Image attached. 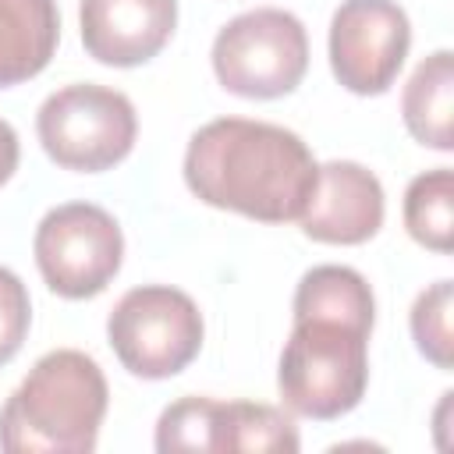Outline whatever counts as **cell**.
Segmentation results:
<instances>
[{
  "instance_id": "6da1fadb",
  "label": "cell",
  "mask_w": 454,
  "mask_h": 454,
  "mask_svg": "<svg viewBox=\"0 0 454 454\" xmlns=\"http://www.w3.org/2000/svg\"><path fill=\"white\" fill-rule=\"evenodd\" d=\"M316 174L319 163L294 131L248 117L202 124L184 153V184L199 202L262 223L298 220Z\"/></svg>"
},
{
  "instance_id": "7a4b0ae2",
  "label": "cell",
  "mask_w": 454,
  "mask_h": 454,
  "mask_svg": "<svg viewBox=\"0 0 454 454\" xmlns=\"http://www.w3.org/2000/svg\"><path fill=\"white\" fill-rule=\"evenodd\" d=\"M106 376L85 351L43 355L0 408V447L11 454H89L106 415Z\"/></svg>"
},
{
  "instance_id": "3957f363",
  "label": "cell",
  "mask_w": 454,
  "mask_h": 454,
  "mask_svg": "<svg viewBox=\"0 0 454 454\" xmlns=\"http://www.w3.org/2000/svg\"><path fill=\"white\" fill-rule=\"evenodd\" d=\"M369 383V330L340 319L301 316L280 355L277 387L284 404L305 419H340Z\"/></svg>"
},
{
  "instance_id": "277c9868",
  "label": "cell",
  "mask_w": 454,
  "mask_h": 454,
  "mask_svg": "<svg viewBox=\"0 0 454 454\" xmlns=\"http://www.w3.org/2000/svg\"><path fill=\"white\" fill-rule=\"evenodd\" d=\"M35 131L57 167L99 174L131 153L138 117L124 92L78 82L46 96L35 117Z\"/></svg>"
},
{
  "instance_id": "5b68a950",
  "label": "cell",
  "mask_w": 454,
  "mask_h": 454,
  "mask_svg": "<svg viewBox=\"0 0 454 454\" xmlns=\"http://www.w3.org/2000/svg\"><path fill=\"white\" fill-rule=\"evenodd\" d=\"M309 67L305 25L280 7H255L231 18L213 39L220 85L245 99L287 96Z\"/></svg>"
},
{
  "instance_id": "8992f818",
  "label": "cell",
  "mask_w": 454,
  "mask_h": 454,
  "mask_svg": "<svg viewBox=\"0 0 454 454\" xmlns=\"http://www.w3.org/2000/svg\"><path fill=\"white\" fill-rule=\"evenodd\" d=\"M106 337L131 376L167 380L199 355L202 312L177 287L142 284L114 305L106 319Z\"/></svg>"
},
{
  "instance_id": "52a82bcc",
  "label": "cell",
  "mask_w": 454,
  "mask_h": 454,
  "mask_svg": "<svg viewBox=\"0 0 454 454\" xmlns=\"http://www.w3.org/2000/svg\"><path fill=\"white\" fill-rule=\"evenodd\" d=\"M32 252L53 294L92 298L117 277L124 238L103 206L64 202L39 220Z\"/></svg>"
},
{
  "instance_id": "ba28073f",
  "label": "cell",
  "mask_w": 454,
  "mask_h": 454,
  "mask_svg": "<svg viewBox=\"0 0 454 454\" xmlns=\"http://www.w3.org/2000/svg\"><path fill=\"white\" fill-rule=\"evenodd\" d=\"M411 46L408 14L394 0H344L330 21V67L355 96L394 85Z\"/></svg>"
},
{
  "instance_id": "9c48e42d",
  "label": "cell",
  "mask_w": 454,
  "mask_h": 454,
  "mask_svg": "<svg viewBox=\"0 0 454 454\" xmlns=\"http://www.w3.org/2000/svg\"><path fill=\"white\" fill-rule=\"evenodd\" d=\"M383 184L372 170L355 160H330L316 174L312 199L298 223L312 241L323 245H362L383 223Z\"/></svg>"
},
{
  "instance_id": "30bf717a",
  "label": "cell",
  "mask_w": 454,
  "mask_h": 454,
  "mask_svg": "<svg viewBox=\"0 0 454 454\" xmlns=\"http://www.w3.org/2000/svg\"><path fill=\"white\" fill-rule=\"evenodd\" d=\"M82 43L110 67L153 60L177 25V0H82Z\"/></svg>"
},
{
  "instance_id": "8fae6325",
  "label": "cell",
  "mask_w": 454,
  "mask_h": 454,
  "mask_svg": "<svg viewBox=\"0 0 454 454\" xmlns=\"http://www.w3.org/2000/svg\"><path fill=\"white\" fill-rule=\"evenodd\" d=\"M60 39L57 0H0V89L35 78Z\"/></svg>"
},
{
  "instance_id": "7c38bea8",
  "label": "cell",
  "mask_w": 454,
  "mask_h": 454,
  "mask_svg": "<svg viewBox=\"0 0 454 454\" xmlns=\"http://www.w3.org/2000/svg\"><path fill=\"white\" fill-rule=\"evenodd\" d=\"M404 128L415 142L450 153L454 149V57L450 50L429 53L401 96Z\"/></svg>"
},
{
  "instance_id": "4fadbf2b",
  "label": "cell",
  "mask_w": 454,
  "mask_h": 454,
  "mask_svg": "<svg viewBox=\"0 0 454 454\" xmlns=\"http://www.w3.org/2000/svg\"><path fill=\"white\" fill-rule=\"evenodd\" d=\"M301 316H323V319H340L358 330L372 333L376 319V301L365 284V277L351 266H312L294 291V319Z\"/></svg>"
},
{
  "instance_id": "5bb4252c",
  "label": "cell",
  "mask_w": 454,
  "mask_h": 454,
  "mask_svg": "<svg viewBox=\"0 0 454 454\" xmlns=\"http://www.w3.org/2000/svg\"><path fill=\"white\" fill-rule=\"evenodd\" d=\"M404 227L419 245L433 252L454 248V174L450 167H436V170L411 177L404 192Z\"/></svg>"
},
{
  "instance_id": "9a60e30c",
  "label": "cell",
  "mask_w": 454,
  "mask_h": 454,
  "mask_svg": "<svg viewBox=\"0 0 454 454\" xmlns=\"http://www.w3.org/2000/svg\"><path fill=\"white\" fill-rule=\"evenodd\" d=\"M298 447H301L298 429L284 411L270 404H252V401H223L220 454H252V450L294 454Z\"/></svg>"
},
{
  "instance_id": "2e32d148",
  "label": "cell",
  "mask_w": 454,
  "mask_h": 454,
  "mask_svg": "<svg viewBox=\"0 0 454 454\" xmlns=\"http://www.w3.org/2000/svg\"><path fill=\"white\" fill-rule=\"evenodd\" d=\"M220 419L223 401L213 397H181L163 408L156 422V450H213L220 454Z\"/></svg>"
},
{
  "instance_id": "e0dca14e",
  "label": "cell",
  "mask_w": 454,
  "mask_h": 454,
  "mask_svg": "<svg viewBox=\"0 0 454 454\" xmlns=\"http://www.w3.org/2000/svg\"><path fill=\"white\" fill-rule=\"evenodd\" d=\"M450 316H454V284L450 280H436L429 284L415 305H411V337L415 348L436 365V369H450L454 365V330H450Z\"/></svg>"
},
{
  "instance_id": "ac0fdd59",
  "label": "cell",
  "mask_w": 454,
  "mask_h": 454,
  "mask_svg": "<svg viewBox=\"0 0 454 454\" xmlns=\"http://www.w3.org/2000/svg\"><path fill=\"white\" fill-rule=\"evenodd\" d=\"M28 323H32L28 287L21 284L18 273L0 266V365L21 351L28 337Z\"/></svg>"
},
{
  "instance_id": "d6986e66",
  "label": "cell",
  "mask_w": 454,
  "mask_h": 454,
  "mask_svg": "<svg viewBox=\"0 0 454 454\" xmlns=\"http://www.w3.org/2000/svg\"><path fill=\"white\" fill-rule=\"evenodd\" d=\"M18 156H21L18 135H14V128L0 117V184H7V181H11V174L18 170Z\"/></svg>"
}]
</instances>
